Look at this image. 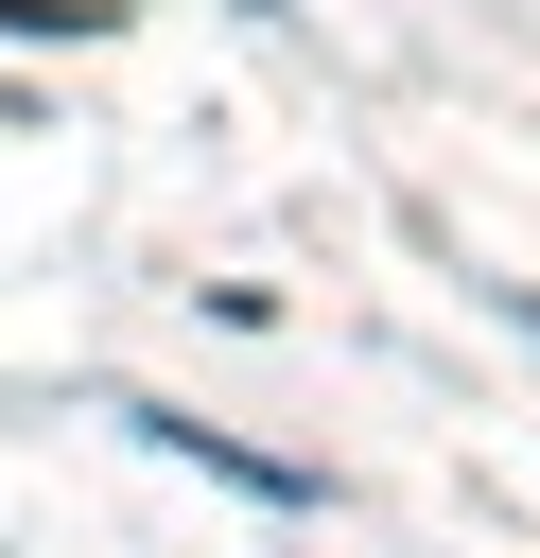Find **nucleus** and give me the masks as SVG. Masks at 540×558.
Segmentation results:
<instances>
[]
</instances>
